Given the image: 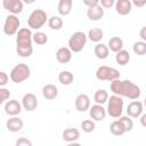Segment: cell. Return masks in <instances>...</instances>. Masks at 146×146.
<instances>
[{
    "label": "cell",
    "instance_id": "obj_9",
    "mask_svg": "<svg viewBox=\"0 0 146 146\" xmlns=\"http://www.w3.org/2000/svg\"><path fill=\"white\" fill-rule=\"evenodd\" d=\"M39 103H38V98L32 92H27L23 96L22 98V106L24 110H26L27 112H32L34 110H36Z\"/></svg>",
    "mask_w": 146,
    "mask_h": 146
},
{
    "label": "cell",
    "instance_id": "obj_6",
    "mask_svg": "<svg viewBox=\"0 0 146 146\" xmlns=\"http://www.w3.org/2000/svg\"><path fill=\"white\" fill-rule=\"evenodd\" d=\"M120 72L114 68V67H110V66H106V65H103V66H99L96 71V78L99 80V81H114V80H117L120 79Z\"/></svg>",
    "mask_w": 146,
    "mask_h": 146
},
{
    "label": "cell",
    "instance_id": "obj_25",
    "mask_svg": "<svg viewBox=\"0 0 146 146\" xmlns=\"http://www.w3.org/2000/svg\"><path fill=\"white\" fill-rule=\"evenodd\" d=\"M115 60H116V63H117L119 65H122V66L127 65V64L130 62V54H129V51L122 49L121 51L116 52V55H115Z\"/></svg>",
    "mask_w": 146,
    "mask_h": 146
},
{
    "label": "cell",
    "instance_id": "obj_13",
    "mask_svg": "<svg viewBox=\"0 0 146 146\" xmlns=\"http://www.w3.org/2000/svg\"><path fill=\"white\" fill-rule=\"evenodd\" d=\"M75 108L79 112H86L90 108V98L87 94H79L75 98Z\"/></svg>",
    "mask_w": 146,
    "mask_h": 146
},
{
    "label": "cell",
    "instance_id": "obj_8",
    "mask_svg": "<svg viewBox=\"0 0 146 146\" xmlns=\"http://www.w3.org/2000/svg\"><path fill=\"white\" fill-rule=\"evenodd\" d=\"M33 42V33L30 27H22L16 34L17 47H30Z\"/></svg>",
    "mask_w": 146,
    "mask_h": 146
},
{
    "label": "cell",
    "instance_id": "obj_20",
    "mask_svg": "<svg viewBox=\"0 0 146 146\" xmlns=\"http://www.w3.org/2000/svg\"><path fill=\"white\" fill-rule=\"evenodd\" d=\"M87 16L90 21H99L104 17V8L98 5L96 7H91V8H88L87 10Z\"/></svg>",
    "mask_w": 146,
    "mask_h": 146
},
{
    "label": "cell",
    "instance_id": "obj_32",
    "mask_svg": "<svg viewBox=\"0 0 146 146\" xmlns=\"http://www.w3.org/2000/svg\"><path fill=\"white\" fill-rule=\"evenodd\" d=\"M119 121H120V123L122 124V127H123V129L125 130V132L132 130V128H133V122H132V120L130 119V116H121V117L119 119Z\"/></svg>",
    "mask_w": 146,
    "mask_h": 146
},
{
    "label": "cell",
    "instance_id": "obj_26",
    "mask_svg": "<svg viewBox=\"0 0 146 146\" xmlns=\"http://www.w3.org/2000/svg\"><path fill=\"white\" fill-rule=\"evenodd\" d=\"M58 81L63 86H68L74 81V75L70 71H62L58 74Z\"/></svg>",
    "mask_w": 146,
    "mask_h": 146
},
{
    "label": "cell",
    "instance_id": "obj_3",
    "mask_svg": "<svg viewBox=\"0 0 146 146\" xmlns=\"http://www.w3.org/2000/svg\"><path fill=\"white\" fill-rule=\"evenodd\" d=\"M30 75H31V70L24 63H19L17 65H15L11 68L10 74H9L11 81L15 82V83H22V82H24L25 80H27L30 78Z\"/></svg>",
    "mask_w": 146,
    "mask_h": 146
},
{
    "label": "cell",
    "instance_id": "obj_18",
    "mask_svg": "<svg viewBox=\"0 0 146 146\" xmlns=\"http://www.w3.org/2000/svg\"><path fill=\"white\" fill-rule=\"evenodd\" d=\"M42 96L48 100H52L58 96V88L55 84L48 83L42 88Z\"/></svg>",
    "mask_w": 146,
    "mask_h": 146
},
{
    "label": "cell",
    "instance_id": "obj_38",
    "mask_svg": "<svg viewBox=\"0 0 146 146\" xmlns=\"http://www.w3.org/2000/svg\"><path fill=\"white\" fill-rule=\"evenodd\" d=\"M99 5L103 8H111V7L115 6V1L114 0H100Z\"/></svg>",
    "mask_w": 146,
    "mask_h": 146
},
{
    "label": "cell",
    "instance_id": "obj_43",
    "mask_svg": "<svg viewBox=\"0 0 146 146\" xmlns=\"http://www.w3.org/2000/svg\"><path fill=\"white\" fill-rule=\"evenodd\" d=\"M66 146H81V144H79V143H68Z\"/></svg>",
    "mask_w": 146,
    "mask_h": 146
},
{
    "label": "cell",
    "instance_id": "obj_28",
    "mask_svg": "<svg viewBox=\"0 0 146 146\" xmlns=\"http://www.w3.org/2000/svg\"><path fill=\"white\" fill-rule=\"evenodd\" d=\"M110 130H111L112 135H114V136H116V137H120V136H122L123 133H125V130L123 129V127H122V124L120 123L119 120H115V121H113V122L111 123Z\"/></svg>",
    "mask_w": 146,
    "mask_h": 146
},
{
    "label": "cell",
    "instance_id": "obj_23",
    "mask_svg": "<svg viewBox=\"0 0 146 146\" xmlns=\"http://www.w3.org/2000/svg\"><path fill=\"white\" fill-rule=\"evenodd\" d=\"M94 52L96 55V57L98 59H105L108 57V52H110V49L106 44L104 43H97L95 46V49H94Z\"/></svg>",
    "mask_w": 146,
    "mask_h": 146
},
{
    "label": "cell",
    "instance_id": "obj_21",
    "mask_svg": "<svg viewBox=\"0 0 146 146\" xmlns=\"http://www.w3.org/2000/svg\"><path fill=\"white\" fill-rule=\"evenodd\" d=\"M108 49L112 50L113 52H119L123 49V40L119 36H112L110 40H108V44H107Z\"/></svg>",
    "mask_w": 146,
    "mask_h": 146
},
{
    "label": "cell",
    "instance_id": "obj_2",
    "mask_svg": "<svg viewBox=\"0 0 146 146\" xmlns=\"http://www.w3.org/2000/svg\"><path fill=\"white\" fill-rule=\"evenodd\" d=\"M48 16H47V13L42 9H34L29 18H27V25L30 29H33V30H40L44 24L46 22L48 23Z\"/></svg>",
    "mask_w": 146,
    "mask_h": 146
},
{
    "label": "cell",
    "instance_id": "obj_5",
    "mask_svg": "<svg viewBox=\"0 0 146 146\" xmlns=\"http://www.w3.org/2000/svg\"><path fill=\"white\" fill-rule=\"evenodd\" d=\"M87 40L88 36L86 33H83L82 31H76L68 39V48L72 52H80L84 48Z\"/></svg>",
    "mask_w": 146,
    "mask_h": 146
},
{
    "label": "cell",
    "instance_id": "obj_1",
    "mask_svg": "<svg viewBox=\"0 0 146 146\" xmlns=\"http://www.w3.org/2000/svg\"><path fill=\"white\" fill-rule=\"evenodd\" d=\"M111 91L113 95L120 96V97H127L129 99H138L141 91L140 88L131 82L130 80H114L111 82Z\"/></svg>",
    "mask_w": 146,
    "mask_h": 146
},
{
    "label": "cell",
    "instance_id": "obj_35",
    "mask_svg": "<svg viewBox=\"0 0 146 146\" xmlns=\"http://www.w3.org/2000/svg\"><path fill=\"white\" fill-rule=\"evenodd\" d=\"M15 146H33L32 145V141L25 137H19L16 143H15Z\"/></svg>",
    "mask_w": 146,
    "mask_h": 146
},
{
    "label": "cell",
    "instance_id": "obj_44",
    "mask_svg": "<svg viewBox=\"0 0 146 146\" xmlns=\"http://www.w3.org/2000/svg\"><path fill=\"white\" fill-rule=\"evenodd\" d=\"M144 104H145V107H146V97H145V102H144Z\"/></svg>",
    "mask_w": 146,
    "mask_h": 146
},
{
    "label": "cell",
    "instance_id": "obj_17",
    "mask_svg": "<svg viewBox=\"0 0 146 146\" xmlns=\"http://www.w3.org/2000/svg\"><path fill=\"white\" fill-rule=\"evenodd\" d=\"M132 2L130 0H117L115 2V10L119 15L125 16L131 11Z\"/></svg>",
    "mask_w": 146,
    "mask_h": 146
},
{
    "label": "cell",
    "instance_id": "obj_34",
    "mask_svg": "<svg viewBox=\"0 0 146 146\" xmlns=\"http://www.w3.org/2000/svg\"><path fill=\"white\" fill-rule=\"evenodd\" d=\"M16 51L21 57H30L33 52V47H16Z\"/></svg>",
    "mask_w": 146,
    "mask_h": 146
},
{
    "label": "cell",
    "instance_id": "obj_14",
    "mask_svg": "<svg viewBox=\"0 0 146 146\" xmlns=\"http://www.w3.org/2000/svg\"><path fill=\"white\" fill-rule=\"evenodd\" d=\"M22 107L23 106L18 100L11 99L5 104V112L10 116H16L22 112Z\"/></svg>",
    "mask_w": 146,
    "mask_h": 146
},
{
    "label": "cell",
    "instance_id": "obj_41",
    "mask_svg": "<svg viewBox=\"0 0 146 146\" xmlns=\"http://www.w3.org/2000/svg\"><path fill=\"white\" fill-rule=\"evenodd\" d=\"M132 5H135L136 7H144L146 6V0H133Z\"/></svg>",
    "mask_w": 146,
    "mask_h": 146
},
{
    "label": "cell",
    "instance_id": "obj_30",
    "mask_svg": "<svg viewBox=\"0 0 146 146\" xmlns=\"http://www.w3.org/2000/svg\"><path fill=\"white\" fill-rule=\"evenodd\" d=\"M33 42L36 43V44H39V46L46 44L48 42V36H47L46 33L38 31V32L33 33Z\"/></svg>",
    "mask_w": 146,
    "mask_h": 146
},
{
    "label": "cell",
    "instance_id": "obj_31",
    "mask_svg": "<svg viewBox=\"0 0 146 146\" xmlns=\"http://www.w3.org/2000/svg\"><path fill=\"white\" fill-rule=\"evenodd\" d=\"M132 50L135 54L139 55V56H143V55H146V42L145 41H137L133 43L132 46Z\"/></svg>",
    "mask_w": 146,
    "mask_h": 146
},
{
    "label": "cell",
    "instance_id": "obj_10",
    "mask_svg": "<svg viewBox=\"0 0 146 146\" xmlns=\"http://www.w3.org/2000/svg\"><path fill=\"white\" fill-rule=\"evenodd\" d=\"M2 6L11 15H17L23 11V2L21 0H3Z\"/></svg>",
    "mask_w": 146,
    "mask_h": 146
},
{
    "label": "cell",
    "instance_id": "obj_4",
    "mask_svg": "<svg viewBox=\"0 0 146 146\" xmlns=\"http://www.w3.org/2000/svg\"><path fill=\"white\" fill-rule=\"evenodd\" d=\"M107 114L114 119L121 117L123 112V99L120 96L112 95L107 100Z\"/></svg>",
    "mask_w": 146,
    "mask_h": 146
},
{
    "label": "cell",
    "instance_id": "obj_22",
    "mask_svg": "<svg viewBox=\"0 0 146 146\" xmlns=\"http://www.w3.org/2000/svg\"><path fill=\"white\" fill-rule=\"evenodd\" d=\"M72 6H73L72 0H60V1L58 2L57 10H58L59 15H62V16H67V15H70V13H71V10H72Z\"/></svg>",
    "mask_w": 146,
    "mask_h": 146
},
{
    "label": "cell",
    "instance_id": "obj_39",
    "mask_svg": "<svg viewBox=\"0 0 146 146\" xmlns=\"http://www.w3.org/2000/svg\"><path fill=\"white\" fill-rule=\"evenodd\" d=\"M83 3L88 7V8H91V7H96L99 5V1L98 0H84Z\"/></svg>",
    "mask_w": 146,
    "mask_h": 146
},
{
    "label": "cell",
    "instance_id": "obj_40",
    "mask_svg": "<svg viewBox=\"0 0 146 146\" xmlns=\"http://www.w3.org/2000/svg\"><path fill=\"white\" fill-rule=\"evenodd\" d=\"M139 36L141 38V41L146 42V26H143L139 31Z\"/></svg>",
    "mask_w": 146,
    "mask_h": 146
},
{
    "label": "cell",
    "instance_id": "obj_11",
    "mask_svg": "<svg viewBox=\"0 0 146 146\" xmlns=\"http://www.w3.org/2000/svg\"><path fill=\"white\" fill-rule=\"evenodd\" d=\"M127 114L130 117H140L144 111L143 104L139 100H132L131 103L128 104L127 106Z\"/></svg>",
    "mask_w": 146,
    "mask_h": 146
},
{
    "label": "cell",
    "instance_id": "obj_37",
    "mask_svg": "<svg viewBox=\"0 0 146 146\" xmlns=\"http://www.w3.org/2000/svg\"><path fill=\"white\" fill-rule=\"evenodd\" d=\"M8 80H9L8 74H7L6 72L1 71V72H0V86H1V88H3V87L8 83Z\"/></svg>",
    "mask_w": 146,
    "mask_h": 146
},
{
    "label": "cell",
    "instance_id": "obj_16",
    "mask_svg": "<svg viewBox=\"0 0 146 146\" xmlns=\"http://www.w3.org/2000/svg\"><path fill=\"white\" fill-rule=\"evenodd\" d=\"M23 125H24L23 120L19 119L18 116H11L6 122V128L10 132H18V131H21L22 128H23Z\"/></svg>",
    "mask_w": 146,
    "mask_h": 146
},
{
    "label": "cell",
    "instance_id": "obj_36",
    "mask_svg": "<svg viewBox=\"0 0 146 146\" xmlns=\"http://www.w3.org/2000/svg\"><path fill=\"white\" fill-rule=\"evenodd\" d=\"M10 92L6 88H0V103H5L7 99H9Z\"/></svg>",
    "mask_w": 146,
    "mask_h": 146
},
{
    "label": "cell",
    "instance_id": "obj_15",
    "mask_svg": "<svg viewBox=\"0 0 146 146\" xmlns=\"http://www.w3.org/2000/svg\"><path fill=\"white\" fill-rule=\"evenodd\" d=\"M56 59L60 64H66L72 59V51L68 47H60L56 51Z\"/></svg>",
    "mask_w": 146,
    "mask_h": 146
},
{
    "label": "cell",
    "instance_id": "obj_19",
    "mask_svg": "<svg viewBox=\"0 0 146 146\" xmlns=\"http://www.w3.org/2000/svg\"><path fill=\"white\" fill-rule=\"evenodd\" d=\"M63 139L67 143H75L80 138V131L76 128H67L62 133Z\"/></svg>",
    "mask_w": 146,
    "mask_h": 146
},
{
    "label": "cell",
    "instance_id": "obj_12",
    "mask_svg": "<svg viewBox=\"0 0 146 146\" xmlns=\"http://www.w3.org/2000/svg\"><path fill=\"white\" fill-rule=\"evenodd\" d=\"M107 112L106 110L103 107V105L99 104H95L89 108V115L94 121H103L106 116Z\"/></svg>",
    "mask_w": 146,
    "mask_h": 146
},
{
    "label": "cell",
    "instance_id": "obj_27",
    "mask_svg": "<svg viewBox=\"0 0 146 146\" xmlns=\"http://www.w3.org/2000/svg\"><path fill=\"white\" fill-rule=\"evenodd\" d=\"M94 100L96 104L103 105L108 100V92L104 89H98L94 95Z\"/></svg>",
    "mask_w": 146,
    "mask_h": 146
},
{
    "label": "cell",
    "instance_id": "obj_7",
    "mask_svg": "<svg viewBox=\"0 0 146 146\" xmlns=\"http://www.w3.org/2000/svg\"><path fill=\"white\" fill-rule=\"evenodd\" d=\"M19 25H21V21H19V18L16 16V15H8L7 17H6V19H5V23H3V27H2V30H3V33L6 34V35H9V36H11V35H15V34H17V32L19 31Z\"/></svg>",
    "mask_w": 146,
    "mask_h": 146
},
{
    "label": "cell",
    "instance_id": "obj_24",
    "mask_svg": "<svg viewBox=\"0 0 146 146\" xmlns=\"http://www.w3.org/2000/svg\"><path fill=\"white\" fill-rule=\"evenodd\" d=\"M87 36H88V39H89L90 41H92V42H99V41L104 38V32H103V30L99 29V27H94V29L89 30Z\"/></svg>",
    "mask_w": 146,
    "mask_h": 146
},
{
    "label": "cell",
    "instance_id": "obj_42",
    "mask_svg": "<svg viewBox=\"0 0 146 146\" xmlns=\"http://www.w3.org/2000/svg\"><path fill=\"white\" fill-rule=\"evenodd\" d=\"M139 120H140V124H141L143 127H145V128H146V113H143Z\"/></svg>",
    "mask_w": 146,
    "mask_h": 146
},
{
    "label": "cell",
    "instance_id": "obj_29",
    "mask_svg": "<svg viewBox=\"0 0 146 146\" xmlns=\"http://www.w3.org/2000/svg\"><path fill=\"white\" fill-rule=\"evenodd\" d=\"M63 24L64 22L59 16H51L48 19V26L51 30H60L63 27Z\"/></svg>",
    "mask_w": 146,
    "mask_h": 146
},
{
    "label": "cell",
    "instance_id": "obj_33",
    "mask_svg": "<svg viewBox=\"0 0 146 146\" xmlns=\"http://www.w3.org/2000/svg\"><path fill=\"white\" fill-rule=\"evenodd\" d=\"M81 128H82V131L89 133V132H92L96 128V124H95V121L94 120H83L81 122Z\"/></svg>",
    "mask_w": 146,
    "mask_h": 146
}]
</instances>
